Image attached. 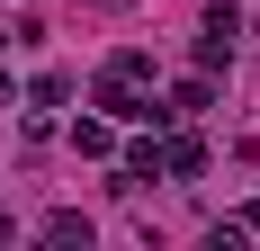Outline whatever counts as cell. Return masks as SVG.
Returning a JSON list of instances; mask_svg holds the SVG:
<instances>
[{
	"label": "cell",
	"instance_id": "obj_4",
	"mask_svg": "<svg viewBox=\"0 0 260 251\" xmlns=\"http://www.w3.org/2000/svg\"><path fill=\"white\" fill-rule=\"evenodd\" d=\"M215 108V72H188L180 90H171V108H161V117H207Z\"/></svg>",
	"mask_w": 260,
	"mask_h": 251
},
{
	"label": "cell",
	"instance_id": "obj_10",
	"mask_svg": "<svg viewBox=\"0 0 260 251\" xmlns=\"http://www.w3.org/2000/svg\"><path fill=\"white\" fill-rule=\"evenodd\" d=\"M0 242H9V215H0Z\"/></svg>",
	"mask_w": 260,
	"mask_h": 251
},
{
	"label": "cell",
	"instance_id": "obj_3",
	"mask_svg": "<svg viewBox=\"0 0 260 251\" xmlns=\"http://www.w3.org/2000/svg\"><path fill=\"white\" fill-rule=\"evenodd\" d=\"M207 171V144H198V135H171V144H161V179H198Z\"/></svg>",
	"mask_w": 260,
	"mask_h": 251
},
{
	"label": "cell",
	"instance_id": "obj_8",
	"mask_svg": "<svg viewBox=\"0 0 260 251\" xmlns=\"http://www.w3.org/2000/svg\"><path fill=\"white\" fill-rule=\"evenodd\" d=\"M215 242H224V251H234V242H260V206H251V215H234V225H215Z\"/></svg>",
	"mask_w": 260,
	"mask_h": 251
},
{
	"label": "cell",
	"instance_id": "obj_1",
	"mask_svg": "<svg viewBox=\"0 0 260 251\" xmlns=\"http://www.w3.org/2000/svg\"><path fill=\"white\" fill-rule=\"evenodd\" d=\"M99 108H108V125H161L153 90H144L135 72H99Z\"/></svg>",
	"mask_w": 260,
	"mask_h": 251
},
{
	"label": "cell",
	"instance_id": "obj_9",
	"mask_svg": "<svg viewBox=\"0 0 260 251\" xmlns=\"http://www.w3.org/2000/svg\"><path fill=\"white\" fill-rule=\"evenodd\" d=\"M0 99H9V72H0Z\"/></svg>",
	"mask_w": 260,
	"mask_h": 251
},
{
	"label": "cell",
	"instance_id": "obj_5",
	"mask_svg": "<svg viewBox=\"0 0 260 251\" xmlns=\"http://www.w3.org/2000/svg\"><path fill=\"white\" fill-rule=\"evenodd\" d=\"M36 233H45V242H63V251H90V215H81V206H54V215H45V225H36Z\"/></svg>",
	"mask_w": 260,
	"mask_h": 251
},
{
	"label": "cell",
	"instance_id": "obj_2",
	"mask_svg": "<svg viewBox=\"0 0 260 251\" xmlns=\"http://www.w3.org/2000/svg\"><path fill=\"white\" fill-rule=\"evenodd\" d=\"M234 36H242V9H224V0H215L207 27H198V72H224V63H234Z\"/></svg>",
	"mask_w": 260,
	"mask_h": 251
},
{
	"label": "cell",
	"instance_id": "obj_6",
	"mask_svg": "<svg viewBox=\"0 0 260 251\" xmlns=\"http://www.w3.org/2000/svg\"><path fill=\"white\" fill-rule=\"evenodd\" d=\"M63 99H72V72H36L27 81V108H36V117H54Z\"/></svg>",
	"mask_w": 260,
	"mask_h": 251
},
{
	"label": "cell",
	"instance_id": "obj_7",
	"mask_svg": "<svg viewBox=\"0 0 260 251\" xmlns=\"http://www.w3.org/2000/svg\"><path fill=\"white\" fill-rule=\"evenodd\" d=\"M72 144L90 152V162H108V152H117V125H108V117H81V125H72Z\"/></svg>",
	"mask_w": 260,
	"mask_h": 251
}]
</instances>
